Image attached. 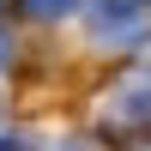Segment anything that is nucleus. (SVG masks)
Returning a JSON list of instances; mask_svg holds the SVG:
<instances>
[{
    "mask_svg": "<svg viewBox=\"0 0 151 151\" xmlns=\"http://www.w3.org/2000/svg\"><path fill=\"white\" fill-rule=\"evenodd\" d=\"M145 36H151V6H139V0H97L91 6V42L133 48Z\"/></svg>",
    "mask_w": 151,
    "mask_h": 151,
    "instance_id": "nucleus-1",
    "label": "nucleus"
},
{
    "mask_svg": "<svg viewBox=\"0 0 151 151\" xmlns=\"http://www.w3.org/2000/svg\"><path fill=\"white\" fill-rule=\"evenodd\" d=\"M24 12H30V18H67L73 6H79V0H18Z\"/></svg>",
    "mask_w": 151,
    "mask_h": 151,
    "instance_id": "nucleus-2",
    "label": "nucleus"
},
{
    "mask_svg": "<svg viewBox=\"0 0 151 151\" xmlns=\"http://www.w3.org/2000/svg\"><path fill=\"white\" fill-rule=\"evenodd\" d=\"M6 55H12V42H6V30H0V67H6Z\"/></svg>",
    "mask_w": 151,
    "mask_h": 151,
    "instance_id": "nucleus-3",
    "label": "nucleus"
},
{
    "mask_svg": "<svg viewBox=\"0 0 151 151\" xmlns=\"http://www.w3.org/2000/svg\"><path fill=\"white\" fill-rule=\"evenodd\" d=\"M127 151H151V139H133V145H127Z\"/></svg>",
    "mask_w": 151,
    "mask_h": 151,
    "instance_id": "nucleus-4",
    "label": "nucleus"
},
{
    "mask_svg": "<svg viewBox=\"0 0 151 151\" xmlns=\"http://www.w3.org/2000/svg\"><path fill=\"white\" fill-rule=\"evenodd\" d=\"M60 151H85V145H60Z\"/></svg>",
    "mask_w": 151,
    "mask_h": 151,
    "instance_id": "nucleus-5",
    "label": "nucleus"
}]
</instances>
